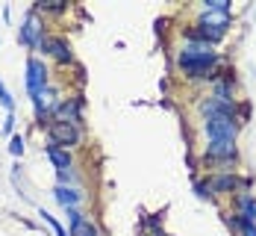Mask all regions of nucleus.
<instances>
[{
    "mask_svg": "<svg viewBox=\"0 0 256 236\" xmlns=\"http://www.w3.org/2000/svg\"><path fill=\"white\" fill-rule=\"evenodd\" d=\"M177 65L186 77H215L218 53L212 51V45H194V42H188L180 51Z\"/></svg>",
    "mask_w": 256,
    "mask_h": 236,
    "instance_id": "nucleus-1",
    "label": "nucleus"
},
{
    "mask_svg": "<svg viewBox=\"0 0 256 236\" xmlns=\"http://www.w3.org/2000/svg\"><path fill=\"white\" fill-rule=\"evenodd\" d=\"M48 136H50V145H59V148H71L80 142V127L77 124H68V121H50L48 124Z\"/></svg>",
    "mask_w": 256,
    "mask_h": 236,
    "instance_id": "nucleus-2",
    "label": "nucleus"
},
{
    "mask_svg": "<svg viewBox=\"0 0 256 236\" xmlns=\"http://www.w3.org/2000/svg\"><path fill=\"white\" fill-rule=\"evenodd\" d=\"M44 89H48V68H44L42 59L32 56V59L26 62V92H30V98L36 101Z\"/></svg>",
    "mask_w": 256,
    "mask_h": 236,
    "instance_id": "nucleus-3",
    "label": "nucleus"
},
{
    "mask_svg": "<svg viewBox=\"0 0 256 236\" xmlns=\"http://www.w3.org/2000/svg\"><path fill=\"white\" fill-rule=\"evenodd\" d=\"M18 39H21V45H26V48H42V42H44V27H42V21L36 15H26Z\"/></svg>",
    "mask_w": 256,
    "mask_h": 236,
    "instance_id": "nucleus-4",
    "label": "nucleus"
},
{
    "mask_svg": "<svg viewBox=\"0 0 256 236\" xmlns=\"http://www.w3.org/2000/svg\"><path fill=\"white\" fill-rule=\"evenodd\" d=\"M42 48L50 53V56H56L59 62H71V45L65 39H59V36H44Z\"/></svg>",
    "mask_w": 256,
    "mask_h": 236,
    "instance_id": "nucleus-5",
    "label": "nucleus"
},
{
    "mask_svg": "<svg viewBox=\"0 0 256 236\" xmlns=\"http://www.w3.org/2000/svg\"><path fill=\"white\" fill-rule=\"evenodd\" d=\"M80 109H82V98L62 101V104L56 106V121H68V124H77V121H80Z\"/></svg>",
    "mask_w": 256,
    "mask_h": 236,
    "instance_id": "nucleus-6",
    "label": "nucleus"
},
{
    "mask_svg": "<svg viewBox=\"0 0 256 236\" xmlns=\"http://www.w3.org/2000/svg\"><path fill=\"white\" fill-rule=\"evenodd\" d=\"M200 24H206L209 30H218V33H227L230 27V12H221V9H206Z\"/></svg>",
    "mask_w": 256,
    "mask_h": 236,
    "instance_id": "nucleus-7",
    "label": "nucleus"
},
{
    "mask_svg": "<svg viewBox=\"0 0 256 236\" xmlns=\"http://www.w3.org/2000/svg\"><path fill=\"white\" fill-rule=\"evenodd\" d=\"M206 157L212 159H236V142H209Z\"/></svg>",
    "mask_w": 256,
    "mask_h": 236,
    "instance_id": "nucleus-8",
    "label": "nucleus"
},
{
    "mask_svg": "<svg viewBox=\"0 0 256 236\" xmlns=\"http://www.w3.org/2000/svg\"><path fill=\"white\" fill-rule=\"evenodd\" d=\"M44 154H48V159L56 165V171H68V168H71V154H68L65 148H59V145H48Z\"/></svg>",
    "mask_w": 256,
    "mask_h": 236,
    "instance_id": "nucleus-9",
    "label": "nucleus"
},
{
    "mask_svg": "<svg viewBox=\"0 0 256 236\" xmlns=\"http://www.w3.org/2000/svg\"><path fill=\"white\" fill-rule=\"evenodd\" d=\"M238 218H244V221H256V198L254 195H248V192L238 195Z\"/></svg>",
    "mask_w": 256,
    "mask_h": 236,
    "instance_id": "nucleus-10",
    "label": "nucleus"
},
{
    "mask_svg": "<svg viewBox=\"0 0 256 236\" xmlns=\"http://www.w3.org/2000/svg\"><path fill=\"white\" fill-rule=\"evenodd\" d=\"M53 195H56V201H59L65 210H71V207H77V204H80V192H77V189H68V186H56V189H53Z\"/></svg>",
    "mask_w": 256,
    "mask_h": 236,
    "instance_id": "nucleus-11",
    "label": "nucleus"
},
{
    "mask_svg": "<svg viewBox=\"0 0 256 236\" xmlns=\"http://www.w3.org/2000/svg\"><path fill=\"white\" fill-rule=\"evenodd\" d=\"M212 183V192H232L236 186H238V180L232 177V174H221V177H215V180H209Z\"/></svg>",
    "mask_w": 256,
    "mask_h": 236,
    "instance_id": "nucleus-12",
    "label": "nucleus"
},
{
    "mask_svg": "<svg viewBox=\"0 0 256 236\" xmlns=\"http://www.w3.org/2000/svg\"><path fill=\"white\" fill-rule=\"evenodd\" d=\"M71 236H98V227L88 218H80V221L71 224Z\"/></svg>",
    "mask_w": 256,
    "mask_h": 236,
    "instance_id": "nucleus-13",
    "label": "nucleus"
},
{
    "mask_svg": "<svg viewBox=\"0 0 256 236\" xmlns=\"http://www.w3.org/2000/svg\"><path fill=\"white\" fill-rule=\"evenodd\" d=\"M50 106H53V89H44V92L36 98V112H38V118H42Z\"/></svg>",
    "mask_w": 256,
    "mask_h": 236,
    "instance_id": "nucleus-14",
    "label": "nucleus"
},
{
    "mask_svg": "<svg viewBox=\"0 0 256 236\" xmlns=\"http://www.w3.org/2000/svg\"><path fill=\"white\" fill-rule=\"evenodd\" d=\"M230 221L238 227V230H242V236H256V221H244V218H238V215H236V218H230Z\"/></svg>",
    "mask_w": 256,
    "mask_h": 236,
    "instance_id": "nucleus-15",
    "label": "nucleus"
},
{
    "mask_svg": "<svg viewBox=\"0 0 256 236\" xmlns=\"http://www.w3.org/2000/svg\"><path fill=\"white\" fill-rule=\"evenodd\" d=\"M38 9H48V12H62L65 9V0H42Z\"/></svg>",
    "mask_w": 256,
    "mask_h": 236,
    "instance_id": "nucleus-16",
    "label": "nucleus"
},
{
    "mask_svg": "<svg viewBox=\"0 0 256 236\" xmlns=\"http://www.w3.org/2000/svg\"><path fill=\"white\" fill-rule=\"evenodd\" d=\"M42 218H44V221L50 224L53 230H56V236H68V233H65V227H62V224H59V221H56V218H53V215H50L48 210H42Z\"/></svg>",
    "mask_w": 256,
    "mask_h": 236,
    "instance_id": "nucleus-17",
    "label": "nucleus"
},
{
    "mask_svg": "<svg viewBox=\"0 0 256 236\" xmlns=\"http://www.w3.org/2000/svg\"><path fill=\"white\" fill-rule=\"evenodd\" d=\"M9 151H12V157H21V154H24V139H21V136H12Z\"/></svg>",
    "mask_w": 256,
    "mask_h": 236,
    "instance_id": "nucleus-18",
    "label": "nucleus"
},
{
    "mask_svg": "<svg viewBox=\"0 0 256 236\" xmlns=\"http://www.w3.org/2000/svg\"><path fill=\"white\" fill-rule=\"evenodd\" d=\"M0 104L6 106V109H9V112H12V95H9V92H6V86H3V83H0Z\"/></svg>",
    "mask_w": 256,
    "mask_h": 236,
    "instance_id": "nucleus-19",
    "label": "nucleus"
},
{
    "mask_svg": "<svg viewBox=\"0 0 256 236\" xmlns=\"http://www.w3.org/2000/svg\"><path fill=\"white\" fill-rule=\"evenodd\" d=\"M12 127H15V115L9 112V115H6V121H3V133H12Z\"/></svg>",
    "mask_w": 256,
    "mask_h": 236,
    "instance_id": "nucleus-20",
    "label": "nucleus"
}]
</instances>
